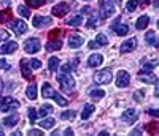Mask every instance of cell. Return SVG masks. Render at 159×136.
<instances>
[{
    "instance_id": "15",
    "label": "cell",
    "mask_w": 159,
    "mask_h": 136,
    "mask_svg": "<svg viewBox=\"0 0 159 136\" xmlns=\"http://www.w3.org/2000/svg\"><path fill=\"white\" fill-rule=\"evenodd\" d=\"M18 49V43L16 41H8V43H3L2 46H0V54H11V52H15Z\"/></svg>"
},
{
    "instance_id": "4",
    "label": "cell",
    "mask_w": 159,
    "mask_h": 136,
    "mask_svg": "<svg viewBox=\"0 0 159 136\" xmlns=\"http://www.w3.org/2000/svg\"><path fill=\"white\" fill-rule=\"evenodd\" d=\"M22 46H24V51L27 54H35L42 49V43H40L38 38H27Z\"/></svg>"
},
{
    "instance_id": "41",
    "label": "cell",
    "mask_w": 159,
    "mask_h": 136,
    "mask_svg": "<svg viewBox=\"0 0 159 136\" xmlns=\"http://www.w3.org/2000/svg\"><path fill=\"white\" fill-rule=\"evenodd\" d=\"M29 66H30V68H35V70H38V68H42V62L37 60V59H30Z\"/></svg>"
},
{
    "instance_id": "42",
    "label": "cell",
    "mask_w": 159,
    "mask_h": 136,
    "mask_svg": "<svg viewBox=\"0 0 159 136\" xmlns=\"http://www.w3.org/2000/svg\"><path fill=\"white\" fill-rule=\"evenodd\" d=\"M99 22H97V18L94 16V15H91V18H89V21H88V24H86V27H89V29H91V27H96Z\"/></svg>"
},
{
    "instance_id": "33",
    "label": "cell",
    "mask_w": 159,
    "mask_h": 136,
    "mask_svg": "<svg viewBox=\"0 0 159 136\" xmlns=\"http://www.w3.org/2000/svg\"><path fill=\"white\" fill-rule=\"evenodd\" d=\"M89 97L94 100H100L102 97H105V92L100 89H92V90H89Z\"/></svg>"
},
{
    "instance_id": "27",
    "label": "cell",
    "mask_w": 159,
    "mask_h": 136,
    "mask_svg": "<svg viewBox=\"0 0 159 136\" xmlns=\"http://www.w3.org/2000/svg\"><path fill=\"white\" fill-rule=\"evenodd\" d=\"M21 70H22V76L25 79H30L32 78V71H30V68H29V63L25 62V60H21Z\"/></svg>"
},
{
    "instance_id": "5",
    "label": "cell",
    "mask_w": 159,
    "mask_h": 136,
    "mask_svg": "<svg viewBox=\"0 0 159 136\" xmlns=\"http://www.w3.org/2000/svg\"><path fill=\"white\" fill-rule=\"evenodd\" d=\"M113 79V73L108 70V68H105V70H100L94 74V81L97 84H110Z\"/></svg>"
},
{
    "instance_id": "32",
    "label": "cell",
    "mask_w": 159,
    "mask_h": 136,
    "mask_svg": "<svg viewBox=\"0 0 159 136\" xmlns=\"http://www.w3.org/2000/svg\"><path fill=\"white\" fill-rule=\"evenodd\" d=\"M59 63H61V60H59L57 57H49V60H48V68H49V71H56L57 66H59Z\"/></svg>"
},
{
    "instance_id": "16",
    "label": "cell",
    "mask_w": 159,
    "mask_h": 136,
    "mask_svg": "<svg viewBox=\"0 0 159 136\" xmlns=\"http://www.w3.org/2000/svg\"><path fill=\"white\" fill-rule=\"evenodd\" d=\"M102 62H103V56H100V54H92V56H89V59H88V65L91 68L100 66Z\"/></svg>"
},
{
    "instance_id": "46",
    "label": "cell",
    "mask_w": 159,
    "mask_h": 136,
    "mask_svg": "<svg viewBox=\"0 0 159 136\" xmlns=\"http://www.w3.org/2000/svg\"><path fill=\"white\" fill-rule=\"evenodd\" d=\"M0 70H10V63H7L3 59H0Z\"/></svg>"
},
{
    "instance_id": "26",
    "label": "cell",
    "mask_w": 159,
    "mask_h": 136,
    "mask_svg": "<svg viewBox=\"0 0 159 136\" xmlns=\"http://www.w3.org/2000/svg\"><path fill=\"white\" fill-rule=\"evenodd\" d=\"M65 22H67L69 25H72V27H78V25H81V24H83V16H81V15L72 16V18H69Z\"/></svg>"
},
{
    "instance_id": "10",
    "label": "cell",
    "mask_w": 159,
    "mask_h": 136,
    "mask_svg": "<svg viewBox=\"0 0 159 136\" xmlns=\"http://www.w3.org/2000/svg\"><path fill=\"white\" fill-rule=\"evenodd\" d=\"M135 48H137V40L135 38H129L121 45L119 51H121V54H127V52H132Z\"/></svg>"
},
{
    "instance_id": "53",
    "label": "cell",
    "mask_w": 159,
    "mask_h": 136,
    "mask_svg": "<svg viewBox=\"0 0 159 136\" xmlns=\"http://www.w3.org/2000/svg\"><path fill=\"white\" fill-rule=\"evenodd\" d=\"M2 3H3L5 6H8V5H10V0H2Z\"/></svg>"
},
{
    "instance_id": "36",
    "label": "cell",
    "mask_w": 159,
    "mask_h": 136,
    "mask_svg": "<svg viewBox=\"0 0 159 136\" xmlns=\"http://www.w3.org/2000/svg\"><path fill=\"white\" fill-rule=\"evenodd\" d=\"M145 128H147V133H150V134H156V133L159 131V122H151V124H148Z\"/></svg>"
},
{
    "instance_id": "55",
    "label": "cell",
    "mask_w": 159,
    "mask_h": 136,
    "mask_svg": "<svg viewBox=\"0 0 159 136\" xmlns=\"http://www.w3.org/2000/svg\"><path fill=\"white\" fill-rule=\"evenodd\" d=\"M130 134H140V130H134V131H132Z\"/></svg>"
},
{
    "instance_id": "22",
    "label": "cell",
    "mask_w": 159,
    "mask_h": 136,
    "mask_svg": "<svg viewBox=\"0 0 159 136\" xmlns=\"http://www.w3.org/2000/svg\"><path fill=\"white\" fill-rule=\"evenodd\" d=\"M157 63H159L157 59H153V60H150L148 63H145V65L142 66V70H140V74H143V73H151L154 68L157 66Z\"/></svg>"
},
{
    "instance_id": "57",
    "label": "cell",
    "mask_w": 159,
    "mask_h": 136,
    "mask_svg": "<svg viewBox=\"0 0 159 136\" xmlns=\"http://www.w3.org/2000/svg\"><path fill=\"white\" fill-rule=\"evenodd\" d=\"M118 2H119V3H121V0H118Z\"/></svg>"
},
{
    "instance_id": "28",
    "label": "cell",
    "mask_w": 159,
    "mask_h": 136,
    "mask_svg": "<svg viewBox=\"0 0 159 136\" xmlns=\"http://www.w3.org/2000/svg\"><path fill=\"white\" fill-rule=\"evenodd\" d=\"M25 95L29 100H35L37 98V84H29V87L25 89Z\"/></svg>"
},
{
    "instance_id": "45",
    "label": "cell",
    "mask_w": 159,
    "mask_h": 136,
    "mask_svg": "<svg viewBox=\"0 0 159 136\" xmlns=\"http://www.w3.org/2000/svg\"><path fill=\"white\" fill-rule=\"evenodd\" d=\"M143 95H145V92H143V90H137V92L134 93V100L140 103V101L143 100Z\"/></svg>"
},
{
    "instance_id": "17",
    "label": "cell",
    "mask_w": 159,
    "mask_h": 136,
    "mask_svg": "<svg viewBox=\"0 0 159 136\" xmlns=\"http://www.w3.org/2000/svg\"><path fill=\"white\" fill-rule=\"evenodd\" d=\"M18 122H19V116L16 113H13L11 116H8V117L3 119V125L8 127V128H13V127L18 125Z\"/></svg>"
},
{
    "instance_id": "44",
    "label": "cell",
    "mask_w": 159,
    "mask_h": 136,
    "mask_svg": "<svg viewBox=\"0 0 159 136\" xmlns=\"http://www.w3.org/2000/svg\"><path fill=\"white\" fill-rule=\"evenodd\" d=\"M8 38H10V33H8L5 29H0V43H2V41H7Z\"/></svg>"
},
{
    "instance_id": "34",
    "label": "cell",
    "mask_w": 159,
    "mask_h": 136,
    "mask_svg": "<svg viewBox=\"0 0 159 136\" xmlns=\"http://www.w3.org/2000/svg\"><path fill=\"white\" fill-rule=\"evenodd\" d=\"M48 0H25V3H27L29 8H40L42 5H45Z\"/></svg>"
},
{
    "instance_id": "23",
    "label": "cell",
    "mask_w": 159,
    "mask_h": 136,
    "mask_svg": "<svg viewBox=\"0 0 159 136\" xmlns=\"http://www.w3.org/2000/svg\"><path fill=\"white\" fill-rule=\"evenodd\" d=\"M38 124H40V127H42V128L49 130V128H52V127L56 125V120L52 119V117H43L42 122H38Z\"/></svg>"
},
{
    "instance_id": "51",
    "label": "cell",
    "mask_w": 159,
    "mask_h": 136,
    "mask_svg": "<svg viewBox=\"0 0 159 136\" xmlns=\"http://www.w3.org/2000/svg\"><path fill=\"white\" fill-rule=\"evenodd\" d=\"M154 95H156V97L159 95V87H157V84H154Z\"/></svg>"
},
{
    "instance_id": "21",
    "label": "cell",
    "mask_w": 159,
    "mask_h": 136,
    "mask_svg": "<svg viewBox=\"0 0 159 136\" xmlns=\"http://www.w3.org/2000/svg\"><path fill=\"white\" fill-rule=\"evenodd\" d=\"M139 79L142 83H147V84H156L157 83V76L153 74V73H147V74H139Z\"/></svg>"
},
{
    "instance_id": "54",
    "label": "cell",
    "mask_w": 159,
    "mask_h": 136,
    "mask_svg": "<svg viewBox=\"0 0 159 136\" xmlns=\"http://www.w3.org/2000/svg\"><path fill=\"white\" fill-rule=\"evenodd\" d=\"M153 5L157 8V6H159V0H153Z\"/></svg>"
},
{
    "instance_id": "31",
    "label": "cell",
    "mask_w": 159,
    "mask_h": 136,
    "mask_svg": "<svg viewBox=\"0 0 159 136\" xmlns=\"http://www.w3.org/2000/svg\"><path fill=\"white\" fill-rule=\"evenodd\" d=\"M52 100H54L59 106H67L69 104V100L67 98H64L61 93H57V92H54V95H52Z\"/></svg>"
},
{
    "instance_id": "7",
    "label": "cell",
    "mask_w": 159,
    "mask_h": 136,
    "mask_svg": "<svg viewBox=\"0 0 159 136\" xmlns=\"http://www.w3.org/2000/svg\"><path fill=\"white\" fill-rule=\"evenodd\" d=\"M111 30H113L116 35H119V36H124V35L129 33V27H127L126 24H121V18H118V19L111 24Z\"/></svg>"
},
{
    "instance_id": "48",
    "label": "cell",
    "mask_w": 159,
    "mask_h": 136,
    "mask_svg": "<svg viewBox=\"0 0 159 136\" xmlns=\"http://www.w3.org/2000/svg\"><path fill=\"white\" fill-rule=\"evenodd\" d=\"M148 114H150V116H153V117H159V111H157V109H154V108L148 109Z\"/></svg>"
},
{
    "instance_id": "56",
    "label": "cell",
    "mask_w": 159,
    "mask_h": 136,
    "mask_svg": "<svg viewBox=\"0 0 159 136\" xmlns=\"http://www.w3.org/2000/svg\"><path fill=\"white\" fill-rule=\"evenodd\" d=\"M0 136H3V130L2 128H0Z\"/></svg>"
},
{
    "instance_id": "50",
    "label": "cell",
    "mask_w": 159,
    "mask_h": 136,
    "mask_svg": "<svg viewBox=\"0 0 159 136\" xmlns=\"http://www.w3.org/2000/svg\"><path fill=\"white\" fill-rule=\"evenodd\" d=\"M64 134L70 136V134H73V130H72V128H65V130H64Z\"/></svg>"
},
{
    "instance_id": "1",
    "label": "cell",
    "mask_w": 159,
    "mask_h": 136,
    "mask_svg": "<svg viewBox=\"0 0 159 136\" xmlns=\"http://www.w3.org/2000/svg\"><path fill=\"white\" fill-rule=\"evenodd\" d=\"M57 83L61 84V89L65 93H70L75 90V79L69 74V73H61L57 74Z\"/></svg>"
},
{
    "instance_id": "3",
    "label": "cell",
    "mask_w": 159,
    "mask_h": 136,
    "mask_svg": "<svg viewBox=\"0 0 159 136\" xmlns=\"http://www.w3.org/2000/svg\"><path fill=\"white\" fill-rule=\"evenodd\" d=\"M19 108V101L11 98V97H0V111L8 113V111H15Z\"/></svg>"
},
{
    "instance_id": "6",
    "label": "cell",
    "mask_w": 159,
    "mask_h": 136,
    "mask_svg": "<svg viewBox=\"0 0 159 136\" xmlns=\"http://www.w3.org/2000/svg\"><path fill=\"white\" fill-rule=\"evenodd\" d=\"M69 11H70V5H69V3H65V2L54 5V6H52V10H51L52 16H57V18H64Z\"/></svg>"
},
{
    "instance_id": "29",
    "label": "cell",
    "mask_w": 159,
    "mask_h": 136,
    "mask_svg": "<svg viewBox=\"0 0 159 136\" xmlns=\"http://www.w3.org/2000/svg\"><path fill=\"white\" fill-rule=\"evenodd\" d=\"M61 46H62L61 40H57V41H52V40H49L48 45H46V51H49V52H52V51H59Z\"/></svg>"
},
{
    "instance_id": "25",
    "label": "cell",
    "mask_w": 159,
    "mask_h": 136,
    "mask_svg": "<svg viewBox=\"0 0 159 136\" xmlns=\"http://www.w3.org/2000/svg\"><path fill=\"white\" fill-rule=\"evenodd\" d=\"M11 18H13V16H11V11H10L8 8H5V10L0 11V24H7V22L13 21Z\"/></svg>"
},
{
    "instance_id": "47",
    "label": "cell",
    "mask_w": 159,
    "mask_h": 136,
    "mask_svg": "<svg viewBox=\"0 0 159 136\" xmlns=\"http://www.w3.org/2000/svg\"><path fill=\"white\" fill-rule=\"evenodd\" d=\"M29 134H32V136H40V134H43V131H42V130H37V128H30V130H29Z\"/></svg>"
},
{
    "instance_id": "8",
    "label": "cell",
    "mask_w": 159,
    "mask_h": 136,
    "mask_svg": "<svg viewBox=\"0 0 159 136\" xmlns=\"http://www.w3.org/2000/svg\"><path fill=\"white\" fill-rule=\"evenodd\" d=\"M88 45H89L91 49H97V48H102V46H107L108 45V38H107V35H105V33H99L96 36V40L89 41Z\"/></svg>"
},
{
    "instance_id": "11",
    "label": "cell",
    "mask_w": 159,
    "mask_h": 136,
    "mask_svg": "<svg viewBox=\"0 0 159 136\" xmlns=\"http://www.w3.org/2000/svg\"><path fill=\"white\" fill-rule=\"evenodd\" d=\"M51 22L52 21L48 16H34V19H32V24H34V27H37V29H43V27L49 25Z\"/></svg>"
},
{
    "instance_id": "18",
    "label": "cell",
    "mask_w": 159,
    "mask_h": 136,
    "mask_svg": "<svg viewBox=\"0 0 159 136\" xmlns=\"http://www.w3.org/2000/svg\"><path fill=\"white\" fill-rule=\"evenodd\" d=\"M145 41H147L150 46H154V48H156V46L159 45L156 32H154V30H148V32H147V35H145Z\"/></svg>"
},
{
    "instance_id": "49",
    "label": "cell",
    "mask_w": 159,
    "mask_h": 136,
    "mask_svg": "<svg viewBox=\"0 0 159 136\" xmlns=\"http://www.w3.org/2000/svg\"><path fill=\"white\" fill-rule=\"evenodd\" d=\"M135 2H137V5H143L145 6V5L150 3V0H135Z\"/></svg>"
},
{
    "instance_id": "9",
    "label": "cell",
    "mask_w": 159,
    "mask_h": 136,
    "mask_svg": "<svg viewBox=\"0 0 159 136\" xmlns=\"http://www.w3.org/2000/svg\"><path fill=\"white\" fill-rule=\"evenodd\" d=\"M130 84V74L127 73V71H119L118 73V76H116V86L119 87V89H124V87H127Z\"/></svg>"
},
{
    "instance_id": "13",
    "label": "cell",
    "mask_w": 159,
    "mask_h": 136,
    "mask_svg": "<svg viewBox=\"0 0 159 136\" xmlns=\"http://www.w3.org/2000/svg\"><path fill=\"white\" fill-rule=\"evenodd\" d=\"M11 29L15 30L16 35H22L27 32V24H25L24 21H13L11 22Z\"/></svg>"
},
{
    "instance_id": "35",
    "label": "cell",
    "mask_w": 159,
    "mask_h": 136,
    "mask_svg": "<svg viewBox=\"0 0 159 136\" xmlns=\"http://www.w3.org/2000/svg\"><path fill=\"white\" fill-rule=\"evenodd\" d=\"M52 113V106L51 104H43L42 108L38 109V116H42V117H46L48 114Z\"/></svg>"
},
{
    "instance_id": "43",
    "label": "cell",
    "mask_w": 159,
    "mask_h": 136,
    "mask_svg": "<svg viewBox=\"0 0 159 136\" xmlns=\"http://www.w3.org/2000/svg\"><path fill=\"white\" fill-rule=\"evenodd\" d=\"M61 117H62L64 120H67V119H73V117H75V111H64V113L61 114Z\"/></svg>"
},
{
    "instance_id": "24",
    "label": "cell",
    "mask_w": 159,
    "mask_h": 136,
    "mask_svg": "<svg viewBox=\"0 0 159 136\" xmlns=\"http://www.w3.org/2000/svg\"><path fill=\"white\" fill-rule=\"evenodd\" d=\"M54 92H56V90L51 87V84H49V83H45V84H43V87H42V95H43L45 98H52Z\"/></svg>"
},
{
    "instance_id": "30",
    "label": "cell",
    "mask_w": 159,
    "mask_h": 136,
    "mask_svg": "<svg viewBox=\"0 0 159 136\" xmlns=\"http://www.w3.org/2000/svg\"><path fill=\"white\" fill-rule=\"evenodd\" d=\"M76 65H78V59H73L72 62H69V63L62 65L61 71H62V73H69V71H73V68H75Z\"/></svg>"
},
{
    "instance_id": "20",
    "label": "cell",
    "mask_w": 159,
    "mask_h": 136,
    "mask_svg": "<svg viewBox=\"0 0 159 136\" xmlns=\"http://www.w3.org/2000/svg\"><path fill=\"white\" fill-rule=\"evenodd\" d=\"M148 24H150V18H148L147 15H143V16H140V18L137 19L135 29H137V30H145V29L148 27Z\"/></svg>"
},
{
    "instance_id": "38",
    "label": "cell",
    "mask_w": 159,
    "mask_h": 136,
    "mask_svg": "<svg viewBox=\"0 0 159 136\" xmlns=\"http://www.w3.org/2000/svg\"><path fill=\"white\" fill-rule=\"evenodd\" d=\"M137 2H135V0H129V2L126 3V10L129 11V13H132V11H135L137 10Z\"/></svg>"
},
{
    "instance_id": "14",
    "label": "cell",
    "mask_w": 159,
    "mask_h": 136,
    "mask_svg": "<svg viewBox=\"0 0 159 136\" xmlns=\"http://www.w3.org/2000/svg\"><path fill=\"white\" fill-rule=\"evenodd\" d=\"M81 45H83V36H80L78 33H72L69 36V46L72 49H78Z\"/></svg>"
},
{
    "instance_id": "39",
    "label": "cell",
    "mask_w": 159,
    "mask_h": 136,
    "mask_svg": "<svg viewBox=\"0 0 159 136\" xmlns=\"http://www.w3.org/2000/svg\"><path fill=\"white\" fill-rule=\"evenodd\" d=\"M37 117H38V113L35 111V108H29V119H30L32 124L37 122Z\"/></svg>"
},
{
    "instance_id": "2",
    "label": "cell",
    "mask_w": 159,
    "mask_h": 136,
    "mask_svg": "<svg viewBox=\"0 0 159 136\" xmlns=\"http://www.w3.org/2000/svg\"><path fill=\"white\" fill-rule=\"evenodd\" d=\"M99 10H100V18L107 19L115 13L113 0H99Z\"/></svg>"
},
{
    "instance_id": "52",
    "label": "cell",
    "mask_w": 159,
    "mask_h": 136,
    "mask_svg": "<svg viewBox=\"0 0 159 136\" xmlns=\"http://www.w3.org/2000/svg\"><path fill=\"white\" fill-rule=\"evenodd\" d=\"M2 90H3V79L0 78V93H2Z\"/></svg>"
},
{
    "instance_id": "40",
    "label": "cell",
    "mask_w": 159,
    "mask_h": 136,
    "mask_svg": "<svg viewBox=\"0 0 159 136\" xmlns=\"http://www.w3.org/2000/svg\"><path fill=\"white\" fill-rule=\"evenodd\" d=\"M61 35H62V30H61V29H54V30H51V32H49V40L61 38Z\"/></svg>"
},
{
    "instance_id": "58",
    "label": "cell",
    "mask_w": 159,
    "mask_h": 136,
    "mask_svg": "<svg viewBox=\"0 0 159 136\" xmlns=\"http://www.w3.org/2000/svg\"><path fill=\"white\" fill-rule=\"evenodd\" d=\"M84 2H89V0H84Z\"/></svg>"
},
{
    "instance_id": "19",
    "label": "cell",
    "mask_w": 159,
    "mask_h": 136,
    "mask_svg": "<svg viewBox=\"0 0 159 136\" xmlns=\"http://www.w3.org/2000/svg\"><path fill=\"white\" fill-rule=\"evenodd\" d=\"M94 111H96V106L91 104V103H86V104L83 106V111H81V119H83V120H88Z\"/></svg>"
},
{
    "instance_id": "37",
    "label": "cell",
    "mask_w": 159,
    "mask_h": 136,
    "mask_svg": "<svg viewBox=\"0 0 159 136\" xmlns=\"http://www.w3.org/2000/svg\"><path fill=\"white\" fill-rule=\"evenodd\" d=\"M18 15H21L22 18H30V11H29L27 6L19 5V6H18Z\"/></svg>"
},
{
    "instance_id": "12",
    "label": "cell",
    "mask_w": 159,
    "mask_h": 136,
    "mask_svg": "<svg viewBox=\"0 0 159 136\" xmlns=\"http://www.w3.org/2000/svg\"><path fill=\"white\" fill-rule=\"evenodd\" d=\"M137 117H139V113L135 109H126L121 114V119H123V122H126V124H134V122L137 120Z\"/></svg>"
}]
</instances>
